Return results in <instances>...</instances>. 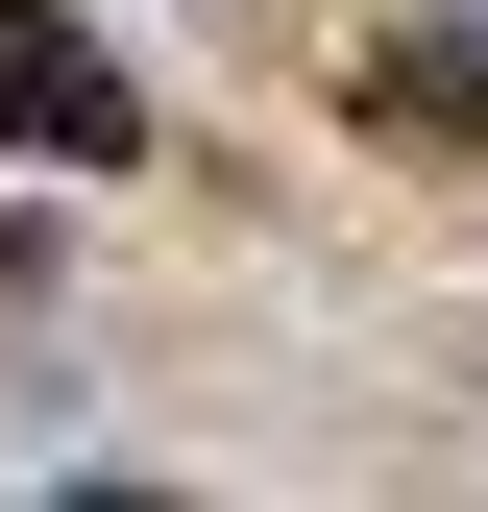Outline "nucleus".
<instances>
[{"label":"nucleus","mask_w":488,"mask_h":512,"mask_svg":"<svg viewBox=\"0 0 488 512\" xmlns=\"http://www.w3.org/2000/svg\"><path fill=\"white\" fill-rule=\"evenodd\" d=\"M0 147H49V171H122V147H147V98H122L98 49L49 25V0H0Z\"/></svg>","instance_id":"obj_1"},{"label":"nucleus","mask_w":488,"mask_h":512,"mask_svg":"<svg viewBox=\"0 0 488 512\" xmlns=\"http://www.w3.org/2000/svg\"><path fill=\"white\" fill-rule=\"evenodd\" d=\"M366 98H391V122H488V49H464V25H391V49H366Z\"/></svg>","instance_id":"obj_2"}]
</instances>
